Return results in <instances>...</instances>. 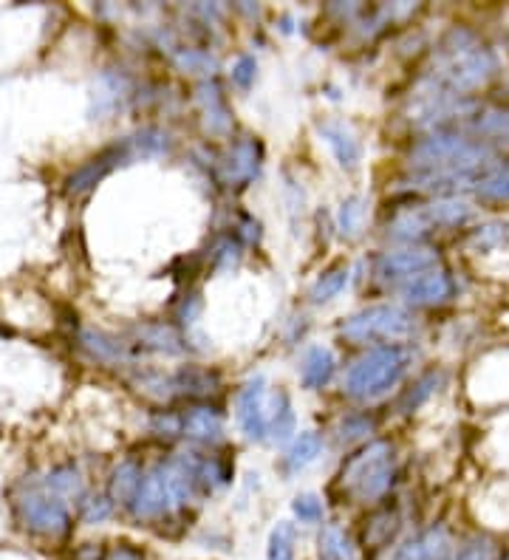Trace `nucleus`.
I'll return each instance as SVG.
<instances>
[{
	"label": "nucleus",
	"mask_w": 509,
	"mask_h": 560,
	"mask_svg": "<svg viewBox=\"0 0 509 560\" xmlns=\"http://www.w3.org/2000/svg\"><path fill=\"white\" fill-rule=\"evenodd\" d=\"M456 295V280L450 278L447 269H425L419 272L416 278L405 280L402 283V297L408 306H416V309H430V306H442L450 297Z\"/></svg>",
	"instance_id": "nucleus-9"
},
{
	"label": "nucleus",
	"mask_w": 509,
	"mask_h": 560,
	"mask_svg": "<svg viewBox=\"0 0 509 560\" xmlns=\"http://www.w3.org/2000/svg\"><path fill=\"white\" fill-rule=\"evenodd\" d=\"M396 527H399V518H396V512L391 510H382L377 512L374 518H371V524L365 529V544L368 546H385L391 538H394Z\"/></svg>",
	"instance_id": "nucleus-27"
},
{
	"label": "nucleus",
	"mask_w": 509,
	"mask_h": 560,
	"mask_svg": "<svg viewBox=\"0 0 509 560\" xmlns=\"http://www.w3.org/2000/svg\"><path fill=\"white\" fill-rule=\"evenodd\" d=\"M396 476V459L391 442H371L357 456L343 464V484L357 501H379L391 490Z\"/></svg>",
	"instance_id": "nucleus-5"
},
{
	"label": "nucleus",
	"mask_w": 509,
	"mask_h": 560,
	"mask_svg": "<svg viewBox=\"0 0 509 560\" xmlns=\"http://www.w3.org/2000/svg\"><path fill=\"white\" fill-rule=\"evenodd\" d=\"M17 518L20 524L43 538H63L71 529V515L60 495L49 493L46 487L17 498Z\"/></svg>",
	"instance_id": "nucleus-8"
},
{
	"label": "nucleus",
	"mask_w": 509,
	"mask_h": 560,
	"mask_svg": "<svg viewBox=\"0 0 509 560\" xmlns=\"http://www.w3.org/2000/svg\"><path fill=\"white\" fill-rule=\"evenodd\" d=\"M198 99H201V108H204V119H207V131L224 133L230 131V111H227V102L221 97V91L215 85H201L198 88Z\"/></svg>",
	"instance_id": "nucleus-20"
},
{
	"label": "nucleus",
	"mask_w": 509,
	"mask_h": 560,
	"mask_svg": "<svg viewBox=\"0 0 509 560\" xmlns=\"http://www.w3.org/2000/svg\"><path fill=\"white\" fill-rule=\"evenodd\" d=\"M470 128L478 136V142H509V108H490V111H478L470 119Z\"/></svg>",
	"instance_id": "nucleus-17"
},
{
	"label": "nucleus",
	"mask_w": 509,
	"mask_h": 560,
	"mask_svg": "<svg viewBox=\"0 0 509 560\" xmlns=\"http://www.w3.org/2000/svg\"><path fill=\"white\" fill-rule=\"evenodd\" d=\"M181 430L198 442H215V439H221L224 425H221V416L213 408H193V411L181 416Z\"/></svg>",
	"instance_id": "nucleus-16"
},
{
	"label": "nucleus",
	"mask_w": 509,
	"mask_h": 560,
	"mask_svg": "<svg viewBox=\"0 0 509 560\" xmlns=\"http://www.w3.org/2000/svg\"><path fill=\"white\" fill-rule=\"evenodd\" d=\"M317 558L320 560H357V546L337 524L323 527L317 538Z\"/></svg>",
	"instance_id": "nucleus-19"
},
{
	"label": "nucleus",
	"mask_w": 509,
	"mask_h": 560,
	"mask_svg": "<svg viewBox=\"0 0 509 560\" xmlns=\"http://www.w3.org/2000/svg\"><path fill=\"white\" fill-rule=\"evenodd\" d=\"M453 555V535L444 524L422 529L419 535L396 546L391 560H447Z\"/></svg>",
	"instance_id": "nucleus-12"
},
{
	"label": "nucleus",
	"mask_w": 509,
	"mask_h": 560,
	"mask_svg": "<svg viewBox=\"0 0 509 560\" xmlns=\"http://www.w3.org/2000/svg\"><path fill=\"white\" fill-rule=\"evenodd\" d=\"M447 560H498V549L490 538H476V541H467Z\"/></svg>",
	"instance_id": "nucleus-32"
},
{
	"label": "nucleus",
	"mask_w": 509,
	"mask_h": 560,
	"mask_svg": "<svg viewBox=\"0 0 509 560\" xmlns=\"http://www.w3.org/2000/svg\"><path fill=\"white\" fill-rule=\"evenodd\" d=\"M255 80V60L252 57H241L235 68H232V83L241 85V88H249Z\"/></svg>",
	"instance_id": "nucleus-34"
},
{
	"label": "nucleus",
	"mask_w": 509,
	"mask_h": 560,
	"mask_svg": "<svg viewBox=\"0 0 509 560\" xmlns=\"http://www.w3.org/2000/svg\"><path fill=\"white\" fill-rule=\"evenodd\" d=\"M498 74L495 51L470 29H453L444 34L433 60V83L447 94L470 97Z\"/></svg>",
	"instance_id": "nucleus-1"
},
{
	"label": "nucleus",
	"mask_w": 509,
	"mask_h": 560,
	"mask_svg": "<svg viewBox=\"0 0 509 560\" xmlns=\"http://www.w3.org/2000/svg\"><path fill=\"white\" fill-rule=\"evenodd\" d=\"M292 512L300 524H320L323 521V501L314 493H303L297 495L292 501Z\"/></svg>",
	"instance_id": "nucleus-31"
},
{
	"label": "nucleus",
	"mask_w": 509,
	"mask_h": 560,
	"mask_svg": "<svg viewBox=\"0 0 509 560\" xmlns=\"http://www.w3.org/2000/svg\"><path fill=\"white\" fill-rule=\"evenodd\" d=\"M345 283H348V266H334V269H329V272H323L320 278H317V283L312 286V300L314 303H326V300H331V297H337L340 292L345 289Z\"/></svg>",
	"instance_id": "nucleus-25"
},
{
	"label": "nucleus",
	"mask_w": 509,
	"mask_h": 560,
	"mask_svg": "<svg viewBox=\"0 0 509 560\" xmlns=\"http://www.w3.org/2000/svg\"><path fill=\"white\" fill-rule=\"evenodd\" d=\"M490 159H493L490 145L453 131H433L411 148V165L419 173L476 176V170L490 165Z\"/></svg>",
	"instance_id": "nucleus-2"
},
{
	"label": "nucleus",
	"mask_w": 509,
	"mask_h": 560,
	"mask_svg": "<svg viewBox=\"0 0 509 560\" xmlns=\"http://www.w3.org/2000/svg\"><path fill=\"white\" fill-rule=\"evenodd\" d=\"M439 264L436 249L430 247H408L385 252L377 258V278L382 280H411L425 269Z\"/></svg>",
	"instance_id": "nucleus-10"
},
{
	"label": "nucleus",
	"mask_w": 509,
	"mask_h": 560,
	"mask_svg": "<svg viewBox=\"0 0 509 560\" xmlns=\"http://www.w3.org/2000/svg\"><path fill=\"white\" fill-rule=\"evenodd\" d=\"M371 430V422L365 416H348L343 425H340V436L343 439H360L362 433Z\"/></svg>",
	"instance_id": "nucleus-35"
},
{
	"label": "nucleus",
	"mask_w": 509,
	"mask_h": 560,
	"mask_svg": "<svg viewBox=\"0 0 509 560\" xmlns=\"http://www.w3.org/2000/svg\"><path fill=\"white\" fill-rule=\"evenodd\" d=\"M501 560H509V555H504V558H501Z\"/></svg>",
	"instance_id": "nucleus-38"
},
{
	"label": "nucleus",
	"mask_w": 509,
	"mask_h": 560,
	"mask_svg": "<svg viewBox=\"0 0 509 560\" xmlns=\"http://www.w3.org/2000/svg\"><path fill=\"white\" fill-rule=\"evenodd\" d=\"M509 244V224L507 221H490L484 227L470 232V247L476 252H490V249L507 247Z\"/></svg>",
	"instance_id": "nucleus-24"
},
{
	"label": "nucleus",
	"mask_w": 509,
	"mask_h": 560,
	"mask_svg": "<svg viewBox=\"0 0 509 560\" xmlns=\"http://www.w3.org/2000/svg\"><path fill=\"white\" fill-rule=\"evenodd\" d=\"M473 218V207L459 196H444L430 201V204H419L411 210L396 213V218L388 224V230L394 232L396 238L405 241H419L425 238L430 230H453V227H464Z\"/></svg>",
	"instance_id": "nucleus-6"
},
{
	"label": "nucleus",
	"mask_w": 509,
	"mask_h": 560,
	"mask_svg": "<svg viewBox=\"0 0 509 560\" xmlns=\"http://www.w3.org/2000/svg\"><path fill=\"white\" fill-rule=\"evenodd\" d=\"M105 560H145V555H142L139 549H133V546L122 544V546H116V549H111Z\"/></svg>",
	"instance_id": "nucleus-36"
},
{
	"label": "nucleus",
	"mask_w": 509,
	"mask_h": 560,
	"mask_svg": "<svg viewBox=\"0 0 509 560\" xmlns=\"http://www.w3.org/2000/svg\"><path fill=\"white\" fill-rule=\"evenodd\" d=\"M43 487L54 495H80L83 493V481L77 476V470H71V467H60V470H54L49 473V478L43 481Z\"/></svg>",
	"instance_id": "nucleus-28"
},
{
	"label": "nucleus",
	"mask_w": 509,
	"mask_h": 560,
	"mask_svg": "<svg viewBox=\"0 0 509 560\" xmlns=\"http://www.w3.org/2000/svg\"><path fill=\"white\" fill-rule=\"evenodd\" d=\"M196 490V481L181 459L170 464H156L133 495L131 512L139 521H156L176 507H184Z\"/></svg>",
	"instance_id": "nucleus-3"
},
{
	"label": "nucleus",
	"mask_w": 509,
	"mask_h": 560,
	"mask_svg": "<svg viewBox=\"0 0 509 560\" xmlns=\"http://www.w3.org/2000/svg\"><path fill=\"white\" fill-rule=\"evenodd\" d=\"M111 512H114V501H108V498H91V501L83 504V521L85 524H102V521L111 518Z\"/></svg>",
	"instance_id": "nucleus-33"
},
{
	"label": "nucleus",
	"mask_w": 509,
	"mask_h": 560,
	"mask_svg": "<svg viewBox=\"0 0 509 560\" xmlns=\"http://www.w3.org/2000/svg\"><path fill=\"white\" fill-rule=\"evenodd\" d=\"M263 396H266V379L255 377L238 394V422L249 439L263 442L269 433V416L263 411Z\"/></svg>",
	"instance_id": "nucleus-13"
},
{
	"label": "nucleus",
	"mask_w": 509,
	"mask_h": 560,
	"mask_svg": "<svg viewBox=\"0 0 509 560\" xmlns=\"http://www.w3.org/2000/svg\"><path fill=\"white\" fill-rule=\"evenodd\" d=\"M269 430H272V436H275L278 442L289 439V436L295 433V411H292V399H289V394H283V391L275 396V413H272V419H269Z\"/></svg>",
	"instance_id": "nucleus-26"
},
{
	"label": "nucleus",
	"mask_w": 509,
	"mask_h": 560,
	"mask_svg": "<svg viewBox=\"0 0 509 560\" xmlns=\"http://www.w3.org/2000/svg\"><path fill=\"white\" fill-rule=\"evenodd\" d=\"M476 196L490 204H509V162L487 167L476 182Z\"/></svg>",
	"instance_id": "nucleus-18"
},
{
	"label": "nucleus",
	"mask_w": 509,
	"mask_h": 560,
	"mask_svg": "<svg viewBox=\"0 0 509 560\" xmlns=\"http://www.w3.org/2000/svg\"><path fill=\"white\" fill-rule=\"evenodd\" d=\"M442 382V374H436V371H430V374H425V377L419 379L416 385H413L411 391L408 394L402 396V402H399V408L405 413H411V411H416L422 402H425L427 396L433 394L436 391V385Z\"/></svg>",
	"instance_id": "nucleus-29"
},
{
	"label": "nucleus",
	"mask_w": 509,
	"mask_h": 560,
	"mask_svg": "<svg viewBox=\"0 0 509 560\" xmlns=\"http://www.w3.org/2000/svg\"><path fill=\"white\" fill-rule=\"evenodd\" d=\"M297 555V529L292 521H280L278 527L269 532L266 544V560H295Z\"/></svg>",
	"instance_id": "nucleus-23"
},
{
	"label": "nucleus",
	"mask_w": 509,
	"mask_h": 560,
	"mask_svg": "<svg viewBox=\"0 0 509 560\" xmlns=\"http://www.w3.org/2000/svg\"><path fill=\"white\" fill-rule=\"evenodd\" d=\"M139 484H142V467L128 459V462H122L116 467L114 478H111V498L119 501V504H128L131 507L133 495L139 490Z\"/></svg>",
	"instance_id": "nucleus-22"
},
{
	"label": "nucleus",
	"mask_w": 509,
	"mask_h": 560,
	"mask_svg": "<svg viewBox=\"0 0 509 560\" xmlns=\"http://www.w3.org/2000/svg\"><path fill=\"white\" fill-rule=\"evenodd\" d=\"M340 334L354 343L371 340H408L416 334V317L402 306H371L365 312L348 317Z\"/></svg>",
	"instance_id": "nucleus-7"
},
{
	"label": "nucleus",
	"mask_w": 509,
	"mask_h": 560,
	"mask_svg": "<svg viewBox=\"0 0 509 560\" xmlns=\"http://www.w3.org/2000/svg\"><path fill=\"white\" fill-rule=\"evenodd\" d=\"M331 377H334V354L323 346L309 348L306 357H303V365H300V382H303V388L317 391V388L329 385Z\"/></svg>",
	"instance_id": "nucleus-15"
},
{
	"label": "nucleus",
	"mask_w": 509,
	"mask_h": 560,
	"mask_svg": "<svg viewBox=\"0 0 509 560\" xmlns=\"http://www.w3.org/2000/svg\"><path fill=\"white\" fill-rule=\"evenodd\" d=\"M320 450H323V439L317 433H300L283 456L286 473H300L303 467H309L320 456Z\"/></svg>",
	"instance_id": "nucleus-21"
},
{
	"label": "nucleus",
	"mask_w": 509,
	"mask_h": 560,
	"mask_svg": "<svg viewBox=\"0 0 509 560\" xmlns=\"http://www.w3.org/2000/svg\"><path fill=\"white\" fill-rule=\"evenodd\" d=\"M261 145L255 139H238L224 162L218 165V173H221V182L230 184V187H244L247 182H252L261 170Z\"/></svg>",
	"instance_id": "nucleus-11"
},
{
	"label": "nucleus",
	"mask_w": 509,
	"mask_h": 560,
	"mask_svg": "<svg viewBox=\"0 0 509 560\" xmlns=\"http://www.w3.org/2000/svg\"><path fill=\"white\" fill-rule=\"evenodd\" d=\"M411 365V351L402 346H382L368 351L362 360L351 365L345 377V394L354 399H374L394 388Z\"/></svg>",
	"instance_id": "nucleus-4"
},
{
	"label": "nucleus",
	"mask_w": 509,
	"mask_h": 560,
	"mask_svg": "<svg viewBox=\"0 0 509 560\" xmlns=\"http://www.w3.org/2000/svg\"><path fill=\"white\" fill-rule=\"evenodd\" d=\"M501 97L509 99V85H507V88H504V91H501Z\"/></svg>",
	"instance_id": "nucleus-37"
},
{
	"label": "nucleus",
	"mask_w": 509,
	"mask_h": 560,
	"mask_svg": "<svg viewBox=\"0 0 509 560\" xmlns=\"http://www.w3.org/2000/svg\"><path fill=\"white\" fill-rule=\"evenodd\" d=\"M362 218H365V201L362 198H348L343 201V207H340V215H337V227L343 235H357L362 227Z\"/></svg>",
	"instance_id": "nucleus-30"
},
{
	"label": "nucleus",
	"mask_w": 509,
	"mask_h": 560,
	"mask_svg": "<svg viewBox=\"0 0 509 560\" xmlns=\"http://www.w3.org/2000/svg\"><path fill=\"white\" fill-rule=\"evenodd\" d=\"M317 131H320V136L326 139V145L334 150V156H337L340 165L343 167L360 165L362 150H360V142L354 139L351 128H345L343 122H320Z\"/></svg>",
	"instance_id": "nucleus-14"
}]
</instances>
